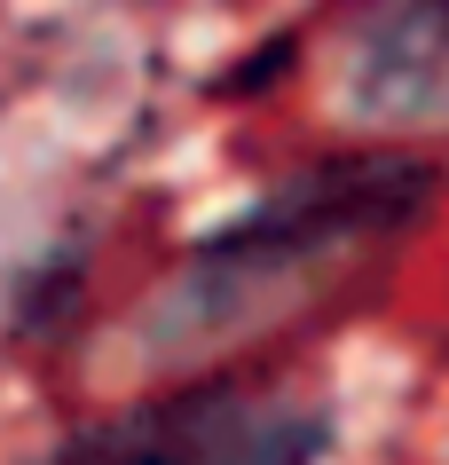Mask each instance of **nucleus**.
Returning a JSON list of instances; mask_svg holds the SVG:
<instances>
[{"label": "nucleus", "mask_w": 449, "mask_h": 465, "mask_svg": "<svg viewBox=\"0 0 449 465\" xmlns=\"http://www.w3.org/2000/svg\"><path fill=\"white\" fill-rule=\"evenodd\" d=\"M418 197H425V173L410 158H347V166L307 173L292 190H276L268 205H252L237 229H221L190 261L181 292L166 300V323L174 331H229L260 300L307 284V269L402 229Z\"/></svg>", "instance_id": "1"}, {"label": "nucleus", "mask_w": 449, "mask_h": 465, "mask_svg": "<svg viewBox=\"0 0 449 465\" xmlns=\"http://www.w3.org/2000/svg\"><path fill=\"white\" fill-rule=\"evenodd\" d=\"M331 441L324 402L260 379H205L79 426L32 465H316Z\"/></svg>", "instance_id": "2"}, {"label": "nucleus", "mask_w": 449, "mask_h": 465, "mask_svg": "<svg viewBox=\"0 0 449 465\" xmlns=\"http://www.w3.org/2000/svg\"><path fill=\"white\" fill-rule=\"evenodd\" d=\"M339 111L371 134L449 126V0H371L339 40Z\"/></svg>", "instance_id": "3"}]
</instances>
